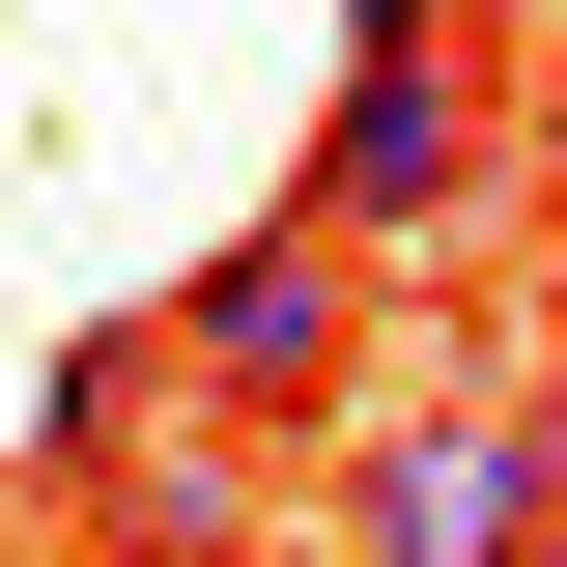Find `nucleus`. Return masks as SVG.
Here are the masks:
<instances>
[{"label": "nucleus", "instance_id": "obj_1", "mask_svg": "<svg viewBox=\"0 0 567 567\" xmlns=\"http://www.w3.org/2000/svg\"><path fill=\"white\" fill-rule=\"evenodd\" d=\"M284 199L341 227V256H454V227L511 199V114H483V29H425V0H369L341 85H312V171Z\"/></svg>", "mask_w": 567, "mask_h": 567}, {"label": "nucleus", "instance_id": "obj_2", "mask_svg": "<svg viewBox=\"0 0 567 567\" xmlns=\"http://www.w3.org/2000/svg\"><path fill=\"white\" fill-rule=\"evenodd\" d=\"M142 341H171V398H199V425H256V454H341V425H369V256H341L312 199H256L199 284H171V312H142Z\"/></svg>", "mask_w": 567, "mask_h": 567}, {"label": "nucleus", "instance_id": "obj_3", "mask_svg": "<svg viewBox=\"0 0 567 567\" xmlns=\"http://www.w3.org/2000/svg\"><path fill=\"white\" fill-rule=\"evenodd\" d=\"M312 539H341V567H511V539H567L539 425H511V369H454V398H369L341 454H312Z\"/></svg>", "mask_w": 567, "mask_h": 567}, {"label": "nucleus", "instance_id": "obj_4", "mask_svg": "<svg viewBox=\"0 0 567 567\" xmlns=\"http://www.w3.org/2000/svg\"><path fill=\"white\" fill-rule=\"evenodd\" d=\"M256 511H284V454H256V425H199V398H171V425L114 454V483L58 511V539H142V567H256Z\"/></svg>", "mask_w": 567, "mask_h": 567}, {"label": "nucleus", "instance_id": "obj_5", "mask_svg": "<svg viewBox=\"0 0 567 567\" xmlns=\"http://www.w3.org/2000/svg\"><path fill=\"white\" fill-rule=\"evenodd\" d=\"M511 171H539V227H567V29L511 58Z\"/></svg>", "mask_w": 567, "mask_h": 567}, {"label": "nucleus", "instance_id": "obj_6", "mask_svg": "<svg viewBox=\"0 0 567 567\" xmlns=\"http://www.w3.org/2000/svg\"><path fill=\"white\" fill-rule=\"evenodd\" d=\"M58 567H142V539H58Z\"/></svg>", "mask_w": 567, "mask_h": 567}, {"label": "nucleus", "instance_id": "obj_7", "mask_svg": "<svg viewBox=\"0 0 567 567\" xmlns=\"http://www.w3.org/2000/svg\"><path fill=\"white\" fill-rule=\"evenodd\" d=\"M511 567H567V539H511Z\"/></svg>", "mask_w": 567, "mask_h": 567}]
</instances>
